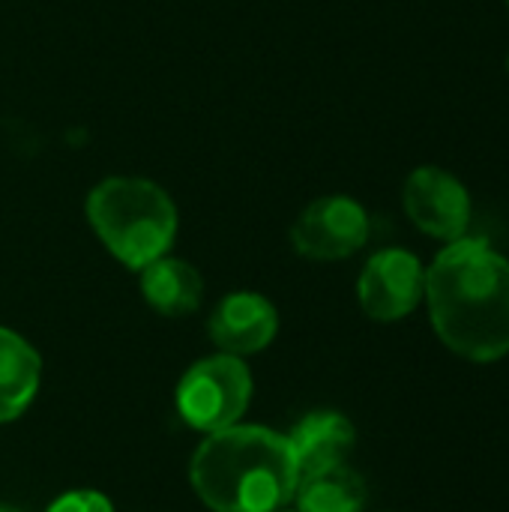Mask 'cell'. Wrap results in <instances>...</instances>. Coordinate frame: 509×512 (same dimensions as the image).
<instances>
[{
  "label": "cell",
  "instance_id": "cell-3",
  "mask_svg": "<svg viewBox=\"0 0 509 512\" xmlns=\"http://www.w3.org/2000/svg\"><path fill=\"white\" fill-rule=\"evenodd\" d=\"M96 240L114 261L141 270L171 252L180 216L174 198L147 177H105L84 201Z\"/></svg>",
  "mask_w": 509,
  "mask_h": 512
},
{
  "label": "cell",
  "instance_id": "cell-13",
  "mask_svg": "<svg viewBox=\"0 0 509 512\" xmlns=\"http://www.w3.org/2000/svg\"><path fill=\"white\" fill-rule=\"evenodd\" d=\"M45 512H114V504L96 489H69L57 495Z\"/></svg>",
  "mask_w": 509,
  "mask_h": 512
},
{
  "label": "cell",
  "instance_id": "cell-9",
  "mask_svg": "<svg viewBox=\"0 0 509 512\" xmlns=\"http://www.w3.org/2000/svg\"><path fill=\"white\" fill-rule=\"evenodd\" d=\"M288 444L297 459L300 480L336 465H348V456L357 444L354 423L339 411H312L297 420V426L288 432Z\"/></svg>",
  "mask_w": 509,
  "mask_h": 512
},
{
  "label": "cell",
  "instance_id": "cell-11",
  "mask_svg": "<svg viewBox=\"0 0 509 512\" xmlns=\"http://www.w3.org/2000/svg\"><path fill=\"white\" fill-rule=\"evenodd\" d=\"M42 384V357L15 330L0 327V426L18 420Z\"/></svg>",
  "mask_w": 509,
  "mask_h": 512
},
{
  "label": "cell",
  "instance_id": "cell-1",
  "mask_svg": "<svg viewBox=\"0 0 509 512\" xmlns=\"http://www.w3.org/2000/svg\"><path fill=\"white\" fill-rule=\"evenodd\" d=\"M426 306L438 339L471 363L509 354V261L486 240L459 237L426 267Z\"/></svg>",
  "mask_w": 509,
  "mask_h": 512
},
{
  "label": "cell",
  "instance_id": "cell-15",
  "mask_svg": "<svg viewBox=\"0 0 509 512\" xmlns=\"http://www.w3.org/2000/svg\"><path fill=\"white\" fill-rule=\"evenodd\" d=\"M276 512H297V510H288V507H282V510H276Z\"/></svg>",
  "mask_w": 509,
  "mask_h": 512
},
{
  "label": "cell",
  "instance_id": "cell-12",
  "mask_svg": "<svg viewBox=\"0 0 509 512\" xmlns=\"http://www.w3.org/2000/svg\"><path fill=\"white\" fill-rule=\"evenodd\" d=\"M294 504L297 512H363L366 483L354 468L336 465L303 477L297 483Z\"/></svg>",
  "mask_w": 509,
  "mask_h": 512
},
{
  "label": "cell",
  "instance_id": "cell-17",
  "mask_svg": "<svg viewBox=\"0 0 509 512\" xmlns=\"http://www.w3.org/2000/svg\"><path fill=\"white\" fill-rule=\"evenodd\" d=\"M507 9H509V0H507Z\"/></svg>",
  "mask_w": 509,
  "mask_h": 512
},
{
  "label": "cell",
  "instance_id": "cell-4",
  "mask_svg": "<svg viewBox=\"0 0 509 512\" xmlns=\"http://www.w3.org/2000/svg\"><path fill=\"white\" fill-rule=\"evenodd\" d=\"M252 393H255V381L246 360L219 351L192 363L180 375L174 390V405L189 429L201 435H213L243 420Z\"/></svg>",
  "mask_w": 509,
  "mask_h": 512
},
{
  "label": "cell",
  "instance_id": "cell-5",
  "mask_svg": "<svg viewBox=\"0 0 509 512\" xmlns=\"http://www.w3.org/2000/svg\"><path fill=\"white\" fill-rule=\"evenodd\" d=\"M369 213L348 195H324L300 210L291 225V246L306 261H345L369 240Z\"/></svg>",
  "mask_w": 509,
  "mask_h": 512
},
{
  "label": "cell",
  "instance_id": "cell-8",
  "mask_svg": "<svg viewBox=\"0 0 509 512\" xmlns=\"http://www.w3.org/2000/svg\"><path fill=\"white\" fill-rule=\"evenodd\" d=\"M207 333L222 354L246 360L273 345L279 333V312L273 300L258 291H231L210 312Z\"/></svg>",
  "mask_w": 509,
  "mask_h": 512
},
{
  "label": "cell",
  "instance_id": "cell-6",
  "mask_svg": "<svg viewBox=\"0 0 509 512\" xmlns=\"http://www.w3.org/2000/svg\"><path fill=\"white\" fill-rule=\"evenodd\" d=\"M426 297V267L408 249L375 252L357 279L360 309L381 324L408 318Z\"/></svg>",
  "mask_w": 509,
  "mask_h": 512
},
{
  "label": "cell",
  "instance_id": "cell-16",
  "mask_svg": "<svg viewBox=\"0 0 509 512\" xmlns=\"http://www.w3.org/2000/svg\"><path fill=\"white\" fill-rule=\"evenodd\" d=\"M507 69H509V54H507Z\"/></svg>",
  "mask_w": 509,
  "mask_h": 512
},
{
  "label": "cell",
  "instance_id": "cell-10",
  "mask_svg": "<svg viewBox=\"0 0 509 512\" xmlns=\"http://www.w3.org/2000/svg\"><path fill=\"white\" fill-rule=\"evenodd\" d=\"M138 288L144 303L165 318H186L204 300L201 273L174 255H162L138 270Z\"/></svg>",
  "mask_w": 509,
  "mask_h": 512
},
{
  "label": "cell",
  "instance_id": "cell-2",
  "mask_svg": "<svg viewBox=\"0 0 509 512\" xmlns=\"http://www.w3.org/2000/svg\"><path fill=\"white\" fill-rule=\"evenodd\" d=\"M189 483L213 512H276L294 501L300 471L288 435L267 426H228L204 435Z\"/></svg>",
  "mask_w": 509,
  "mask_h": 512
},
{
  "label": "cell",
  "instance_id": "cell-7",
  "mask_svg": "<svg viewBox=\"0 0 509 512\" xmlns=\"http://www.w3.org/2000/svg\"><path fill=\"white\" fill-rule=\"evenodd\" d=\"M402 207L423 234L444 243L465 237L471 225V195L465 183L438 165H420L408 174Z\"/></svg>",
  "mask_w": 509,
  "mask_h": 512
},
{
  "label": "cell",
  "instance_id": "cell-14",
  "mask_svg": "<svg viewBox=\"0 0 509 512\" xmlns=\"http://www.w3.org/2000/svg\"><path fill=\"white\" fill-rule=\"evenodd\" d=\"M0 512H21V510H15V507H9V504H0Z\"/></svg>",
  "mask_w": 509,
  "mask_h": 512
}]
</instances>
